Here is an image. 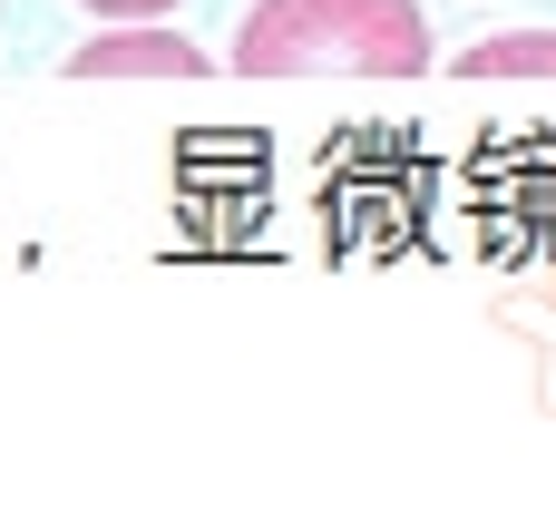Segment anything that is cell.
<instances>
[{
  "mask_svg": "<svg viewBox=\"0 0 556 517\" xmlns=\"http://www.w3.org/2000/svg\"><path fill=\"white\" fill-rule=\"evenodd\" d=\"M459 78H556V29H498L459 49Z\"/></svg>",
  "mask_w": 556,
  "mask_h": 517,
  "instance_id": "3",
  "label": "cell"
},
{
  "mask_svg": "<svg viewBox=\"0 0 556 517\" xmlns=\"http://www.w3.org/2000/svg\"><path fill=\"white\" fill-rule=\"evenodd\" d=\"M205 68L215 59L166 20H127L108 39H88V49H68V78H205Z\"/></svg>",
  "mask_w": 556,
  "mask_h": 517,
  "instance_id": "2",
  "label": "cell"
},
{
  "mask_svg": "<svg viewBox=\"0 0 556 517\" xmlns=\"http://www.w3.org/2000/svg\"><path fill=\"white\" fill-rule=\"evenodd\" d=\"M235 68L244 78H410L430 68V20L420 0H254L235 29Z\"/></svg>",
  "mask_w": 556,
  "mask_h": 517,
  "instance_id": "1",
  "label": "cell"
},
{
  "mask_svg": "<svg viewBox=\"0 0 556 517\" xmlns=\"http://www.w3.org/2000/svg\"><path fill=\"white\" fill-rule=\"evenodd\" d=\"M78 10H98V20H166L176 0H78Z\"/></svg>",
  "mask_w": 556,
  "mask_h": 517,
  "instance_id": "4",
  "label": "cell"
}]
</instances>
